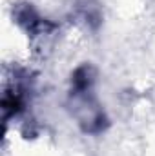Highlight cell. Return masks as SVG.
I'll return each instance as SVG.
<instances>
[{"mask_svg":"<svg viewBox=\"0 0 155 156\" xmlns=\"http://www.w3.org/2000/svg\"><path fill=\"white\" fill-rule=\"evenodd\" d=\"M93 87H95V69L89 64L77 67L75 73L71 75L70 109L84 133L99 134L106 129L108 118L100 104L97 102Z\"/></svg>","mask_w":155,"mask_h":156,"instance_id":"obj_1","label":"cell"}]
</instances>
